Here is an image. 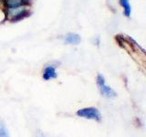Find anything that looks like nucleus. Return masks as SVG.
I'll list each match as a JSON object with an SVG mask.
<instances>
[{
	"label": "nucleus",
	"instance_id": "6",
	"mask_svg": "<svg viewBox=\"0 0 146 137\" xmlns=\"http://www.w3.org/2000/svg\"><path fill=\"white\" fill-rule=\"evenodd\" d=\"M119 5L121 6L123 11V15L127 18L131 17V0H119Z\"/></svg>",
	"mask_w": 146,
	"mask_h": 137
},
{
	"label": "nucleus",
	"instance_id": "2",
	"mask_svg": "<svg viewBox=\"0 0 146 137\" xmlns=\"http://www.w3.org/2000/svg\"><path fill=\"white\" fill-rule=\"evenodd\" d=\"M96 83H97L98 89L100 90V94H102L103 97L108 98V99H112L115 98L117 96V92L114 90L111 86L107 84L106 80L102 74H99L97 75V78H96Z\"/></svg>",
	"mask_w": 146,
	"mask_h": 137
},
{
	"label": "nucleus",
	"instance_id": "5",
	"mask_svg": "<svg viewBox=\"0 0 146 137\" xmlns=\"http://www.w3.org/2000/svg\"><path fill=\"white\" fill-rule=\"evenodd\" d=\"M64 42L68 45H79L81 42V37L78 33L70 32L64 36Z\"/></svg>",
	"mask_w": 146,
	"mask_h": 137
},
{
	"label": "nucleus",
	"instance_id": "3",
	"mask_svg": "<svg viewBox=\"0 0 146 137\" xmlns=\"http://www.w3.org/2000/svg\"><path fill=\"white\" fill-rule=\"evenodd\" d=\"M76 114L79 117L89 119V120H95V121H100L102 119V113L97 108L94 107H87L78 110Z\"/></svg>",
	"mask_w": 146,
	"mask_h": 137
},
{
	"label": "nucleus",
	"instance_id": "4",
	"mask_svg": "<svg viewBox=\"0 0 146 137\" xmlns=\"http://www.w3.org/2000/svg\"><path fill=\"white\" fill-rule=\"evenodd\" d=\"M42 78L44 80H54L58 78V72L56 70V67L54 65H48L46 66L44 70H43V75Z\"/></svg>",
	"mask_w": 146,
	"mask_h": 137
},
{
	"label": "nucleus",
	"instance_id": "1",
	"mask_svg": "<svg viewBox=\"0 0 146 137\" xmlns=\"http://www.w3.org/2000/svg\"><path fill=\"white\" fill-rule=\"evenodd\" d=\"M3 10L5 19L11 23L19 22L29 17L31 14L30 6H27V5H21V6L10 8H3Z\"/></svg>",
	"mask_w": 146,
	"mask_h": 137
},
{
	"label": "nucleus",
	"instance_id": "9",
	"mask_svg": "<svg viewBox=\"0 0 146 137\" xmlns=\"http://www.w3.org/2000/svg\"><path fill=\"white\" fill-rule=\"evenodd\" d=\"M23 3H24L25 5H27V6H31L32 2L34 1V0H22Z\"/></svg>",
	"mask_w": 146,
	"mask_h": 137
},
{
	"label": "nucleus",
	"instance_id": "8",
	"mask_svg": "<svg viewBox=\"0 0 146 137\" xmlns=\"http://www.w3.org/2000/svg\"><path fill=\"white\" fill-rule=\"evenodd\" d=\"M0 137H10L7 126L2 121H0Z\"/></svg>",
	"mask_w": 146,
	"mask_h": 137
},
{
	"label": "nucleus",
	"instance_id": "7",
	"mask_svg": "<svg viewBox=\"0 0 146 137\" xmlns=\"http://www.w3.org/2000/svg\"><path fill=\"white\" fill-rule=\"evenodd\" d=\"M25 5L22 0H3V8H10Z\"/></svg>",
	"mask_w": 146,
	"mask_h": 137
},
{
	"label": "nucleus",
	"instance_id": "10",
	"mask_svg": "<svg viewBox=\"0 0 146 137\" xmlns=\"http://www.w3.org/2000/svg\"><path fill=\"white\" fill-rule=\"evenodd\" d=\"M0 7H3V0H0Z\"/></svg>",
	"mask_w": 146,
	"mask_h": 137
}]
</instances>
